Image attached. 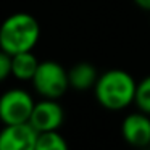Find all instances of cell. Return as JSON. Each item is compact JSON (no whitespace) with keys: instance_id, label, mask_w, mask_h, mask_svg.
Here are the masks:
<instances>
[{"instance_id":"obj_1","label":"cell","mask_w":150,"mask_h":150,"mask_svg":"<svg viewBox=\"0 0 150 150\" xmlns=\"http://www.w3.org/2000/svg\"><path fill=\"white\" fill-rule=\"evenodd\" d=\"M137 81L124 69L113 68L100 73L94 86L98 105L108 111H121L134 105Z\"/></svg>"},{"instance_id":"obj_2","label":"cell","mask_w":150,"mask_h":150,"mask_svg":"<svg viewBox=\"0 0 150 150\" xmlns=\"http://www.w3.org/2000/svg\"><path fill=\"white\" fill-rule=\"evenodd\" d=\"M40 37V24L33 15L13 13L0 24V49L10 55L34 50Z\"/></svg>"},{"instance_id":"obj_3","label":"cell","mask_w":150,"mask_h":150,"mask_svg":"<svg viewBox=\"0 0 150 150\" xmlns=\"http://www.w3.org/2000/svg\"><path fill=\"white\" fill-rule=\"evenodd\" d=\"M33 87L42 98H57L66 94L69 89L68 69H65L55 60H44L39 62L33 79Z\"/></svg>"},{"instance_id":"obj_4","label":"cell","mask_w":150,"mask_h":150,"mask_svg":"<svg viewBox=\"0 0 150 150\" xmlns=\"http://www.w3.org/2000/svg\"><path fill=\"white\" fill-rule=\"evenodd\" d=\"M34 98L24 89H10L0 95V121L4 124L26 123L34 108Z\"/></svg>"},{"instance_id":"obj_5","label":"cell","mask_w":150,"mask_h":150,"mask_svg":"<svg viewBox=\"0 0 150 150\" xmlns=\"http://www.w3.org/2000/svg\"><path fill=\"white\" fill-rule=\"evenodd\" d=\"M63 121H65V110L57 98H42L34 103L29 123L37 132L58 131Z\"/></svg>"},{"instance_id":"obj_6","label":"cell","mask_w":150,"mask_h":150,"mask_svg":"<svg viewBox=\"0 0 150 150\" xmlns=\"http://www.w3.org/2000/svg\"><path fill=\"white\" fill-rule=\"evenodd\" d=\"M37 134L29 121L4 124L0 131V150H36Z\"/></svg>"},{"instance_id":"obj_7","label":"cell","mask_w":150,"mask_h":150,"mask_svg":"<svg viewBox=\"0 0 150 150\" xmlns=\"http://www.w3.org/2000/svg\"><path fill=\"white\" fill-rule=\"evenodd\" d=\"M121 137L131 147H150V115L140 110L127 113L121 121Z\"/></svg>"},{"instance_id":"obj_8","label":"cell","mask_w":150,"mask_h":150,"mask_svg":"<svg viewBox=\"0 0 150 150\" xmlns=\"http://www.w3.org/2000/svg\"><path fill=\"white\" fill-rule=\"evenodd\" d=\"M100 73L97 71L92 63L89 62H79L76 65H73L68 69V81H69V89L84 92L94 89L95 82L98 79Z\"/></svg>"},{"instance_id":"obj_9","label":"cell","mask_w":150,"mask_h":150,"mask_svg":"<svg viewBox=\"0 0 150 150\" xmlns=\"http://www.w3.org/2000/svg\"><path fill=\"white\" fill-rule=\"evenodd\" d=\"M39 66V60L33 50L11 55V74L20 81H31Z\"/></svg>"},{"instance_id":"obj_10","label":"cell","mask_w":150,"mask_h":150,"mask_svg":"<svg viewBox=\"0 0 150 150\" xmlns=\"http://www.w3.org/2000/svg\"><path fill=\"white\" fill-rule=\"evenodd\" d=\"M68 142L58 131H44L37 134L36 150H66Z\"/></svg>"},{"instance_id":"obj_11","label":"cell","mask_w":150,"mask_h":150,"mask_svg":"<svg viewBox=\"0 0 150 150\" xmlns=\"http://www.w3.org/2000/svg\"><path fill=\"white\" fill-rule=\"evenodd\" d=\"M134 105H136L137 110L150 115V74L137 82Z\"/></svg>"},{"instance_id":"obj_12","label":"cell","mask_w":150,"mask_h":150,"mask_svg":"<svg viewBox=\"0 0 150 150\" xmlns=\"http://www.w3.org/2000/svg\"><path fill=\"white\" fill-rule=\"evenodd\" d=\"M11 74V55L0 49V82Z\"/></svg>"},{"instance_id":"obj_13","label":"cell","mask_w":150,"mask_h":150,"mask_svg":"<svg viewBox=\"0 0 150 150\" xmlns=\"http://www.w3.org/2000/svg\"><path fill=\"white\" fill-rule=\"evenodd\" d=\"M132 2L140 8V10L149 11V13H150V0H132Z\"/></svg>"}]
</instances>
